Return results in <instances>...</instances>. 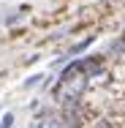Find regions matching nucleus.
I'll list each match as a JSON object with an SVG mask.
<instances>
[{
    "instance_id": "f257e3e1",
    "label": "nucleus",
    "mask_w": 125,
    "mask_h": 128,
    "mask_svg": "<svg viewBox=\"0 0 125 128\" xmlns=\"http://www.w3.org/2000/svg\"><path fill=\"white\" fill-rule=\"evenodd\" d=\"M35 128H63L57 120H44V123H35Z\"/></svg>"
},
{
    "instance_id": "f03ea898",
    "label": "nucleus",
    "mask_w": 125,
    "mask_h": 128,
    "mask_svg": "<svg viewBox=\"0 0 125 128\" xmlns=\"http://www.w3.org/2000/svg\"><path fill=\"white\" fill-rule=\"evenodd\" d=\"M11 123H14V114H5L3 123H0V128H11Z\"/></svg>"
}]
</instances>
